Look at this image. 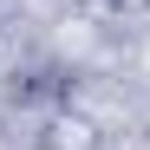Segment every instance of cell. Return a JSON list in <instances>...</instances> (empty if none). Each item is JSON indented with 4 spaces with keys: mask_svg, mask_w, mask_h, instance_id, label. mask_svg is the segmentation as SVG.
Returning <instances> with one entry per match:
<instances>
[{
    "mask_svg": "<svg viewBox=\"0 0 150 150\" xmlns=\"http://www.w3.org/2000/svg\"><path fill=\"white\" fill-rule=\"evenodd\" d=\"M144 59H150V52H144Z\"/></svg>",
    "mask_w": 150,
    "mask_h": 150,
    "instance_id": "obj_1",
    "label": "cell"
}]
</instances>
